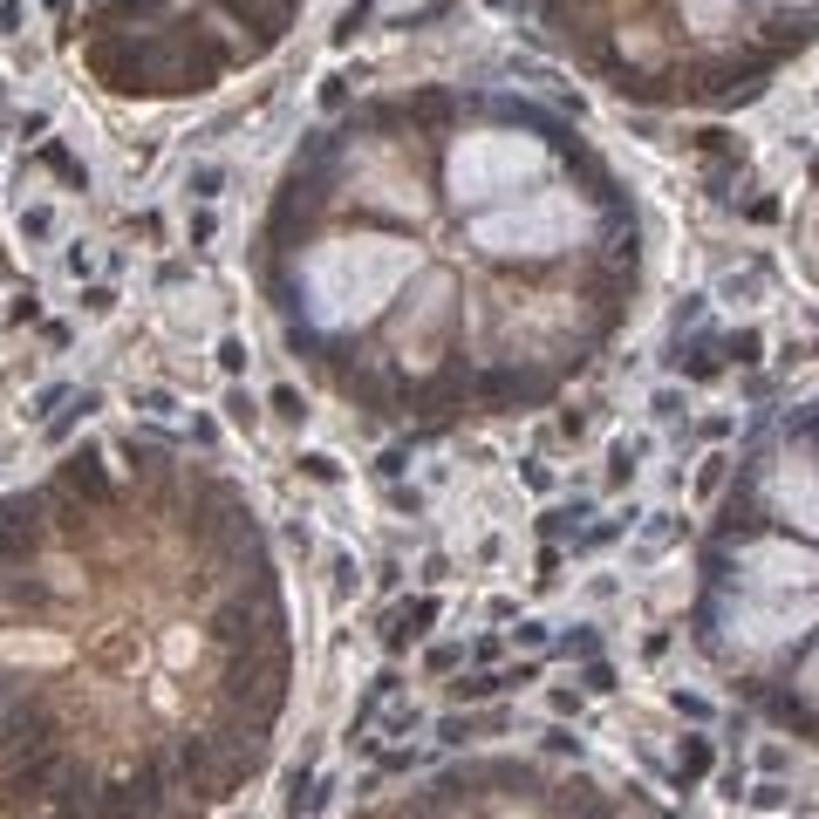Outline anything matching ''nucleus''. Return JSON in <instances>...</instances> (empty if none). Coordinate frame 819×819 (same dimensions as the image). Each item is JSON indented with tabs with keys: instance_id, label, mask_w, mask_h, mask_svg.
<instances>
[{
	"instance_id": "obj_1",
	"label": "nucleus",
	"mask_w": 819,
	"mask_h": 819,
	"mask_svg": "<svg viewBox=\"0 0 819 819\" xmlns=\"http://www.w3.org/2000/svg\"><path fill=\"white\" fill-rule=\"evenodd\" d=\"M649 280L622 164L506 82H403L301 137L253 233L280 349L362 424L533 417L615 349Z\"/></svg>"
},
{
	"instance_id": "obj_2",
	"label": "nucleus",
	"mask_w": 819,
	"mask_h": 819,
	"mask_svg": "<svg viewBox=\"0 0 819 819\" xmlns=\"http://www.w3.org/2000/svg\"><path fill=\"white\" fill-rule=\"evenodd\" d=\"M294 608L233 471L89 437L0 499V819H212L267 779Z\"/></svg>"
},
{
	"instance_id": "obj_3",
	"label": "nucleus",
	"mask_w": 819,
	"mask_h": 819,
	"mask_svg": "<svg viewBox=\"0 0 819 819\" xmlns=\"http://www.w3.org/2000/svg\"><path fill=\"white\" fill-rule=\"evenodd\" d=\"M690 642L751 717L819 744V403L744 437L697 540Z\"/></svg>"
},
{
	"instance_id": "obj_4",
	"label": "nucleus",
	"mask_w": 819,
	"mask_h": 819,
	"mask_svg": "<svg viewBox=\"0 0 819 819\" xmlns=\"http://www.w3.org/2000/svg\"><path fill=\"white\" fill-rule=\"evenodd\" d=\"M533 21L635 110H738L819 41V0H533Z\"/></svg>"
},
{
	"instance_id": "obj_5",
	"label": "nucleus",
	"mask_w": 819,
	"mask_h": 819,
	"mask_svg": "<svg viewBox=\"0 0 819 819\" xmlns=\"http://www.w3.org/2000/svg\"><path fill=\"white\" fill-rule=\"evenodd\" d=\"M308 0H62V55L117 103H192L260 69Z\"/></svg>"
},
{
	"instance_id": "obj_6",
	"label": "nucleus",
	"mask_w": 819,
	"mask_h": 819,
	"mask_svg": "<svg viewBox=\"0 0 819 819\" xmlns=\"http://www.w3.org/2000/svg\"><path fill=\"white\" fill-rule=\"evenodd\" d=\"M355 819H628V806L587 772L492 751V758L444 765L417 792L383 799V806H369Z\"/></svg>"
},
{
	"instance_id": "obj_7",
	"label": "nucleus",
	"mask_w": 819,
	"mask_h": 819,
	"mask_svg": "<svg viewBox=\"0 0 819 819\" xmlns=\"http://www.w3.org/2000/svg\"><path fill=\"white\" fill-rule=\"evenodd\" d=\"M710 772V744H683V779H703Z\"/></svg>"
}]
</instances>
